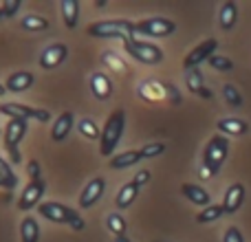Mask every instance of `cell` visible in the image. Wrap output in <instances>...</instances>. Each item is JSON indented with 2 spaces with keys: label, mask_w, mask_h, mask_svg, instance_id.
I'll use <instances>...</instances> for the list:
<instances>
[{
  "label": "cell",
  "mask_w": 251,
  "mask_h": 242,
  "mask_svg": "<svg viewBox=\"0 0 251 242\" xmlns=\"http://www.w3.org/2000/svg\"><path fill=\"white\" fill-rule=\"evenodd\" d=\"M4 93H7V88H4V86H2V84H0V97H2V95H4Z\"/></svg>",
  "instance_id": "60d3db41"
},
{
  "label": "cell",
  "mask_w": 251,
  "mask_h": 242,
  "mask_svg": "<svg viewBox=\"0 0 251 242\" xmlns=\"http://www.w3.org/2000/svg\"><path fill=\"white\" fill-rule=\"evenodd\" d=\"M20 26L25 31H31V33H38V31H47L49 29V20L42 16H35V13H29V16L20 18Z\"/></svg>",
  "instance_id": "484cf974"
},
{
  "label": "cell",
  "mask_w": 251,
  "mask_h": 242,
  "mask_svg": "<svg viewBox=\"0 0 251 242\" xmlns=\"http://www.w3.org/2000/svg\"><path fill=\"white\" fill-rule=\"evenodd\" d=\"M20 240L22 242H40V225L33 216H25L20 222Z\"/></svg>",
  "instance_id": "cb8c5ba5"
},
{
  "label": "cell",
  "mask_w": 251,
  "mask_h": 242,
  "mask_svg": "<svg viewBox=\"0 0 251 242\" xmlns=\"http://www.w3.org/2000/svg\"><path fill=\"white\" fill-rule=\"evenodd\" d=\"M115 242H132L128 238V236H119V238H115Z\"/></svg>",
  "instance_id": "f35d334b"
},
{
  "label": "cell",
  "mask_w": 251,
  "mask_h": 242,
  "mask_svg": "<svg viewBox=\"0 0 251 242\" xmlns=\"http://www.w3.org/2000/svg\"><path fill=\"white\" fill-rule=\"evenodd\" d=\"M124 128H126V113L124 108H117L110 113V117L106 119L104 128H101V141H100V154L101 156H113L115 147L119 145L124 137Z\"/></svg>",
  "instance_id": "3957f363"
},
{
  "label": "cell",
  "mask_w": 251,
  "mask_h": 242,
  "mask_svg": "<svg viewBox=\"0 0 251 242\" xmlns=\"http://www.w3.org/2000/svg\"><path fill=\"white\" fill-rule=\"evenodd\" d=\"M185 86L190 88V93H194V95L203 97V99H212V91L205 86V79H203L201 69L185 71Z\"/></svg>",
  "instance_id": "9a60e30c"
},
{
  "label": "cell",
  "mask_w": 251,
  "mask_h": 242,
  "mask_svg": "<svg viewBox=\"0 0 251 242\" xmlns=\"http://www.w3.org/2000/svg\"><path fill=\"white\" fill-rule=\"evenodd\" d=\"M38 214L42 218H47V220L55 222V225H69L73 231L86 229V222L79 216V212H75V209L66 207V205H62V203H55V200H44L38 207Z\"/></svg>",
  "instance_id": "7a4b0ae2"
},
{
  "label": "cell",
  "mask_w": 251,
  "mask_h": 242,
  "mask_svg": "<svg viewBox=\"0 0 251 242\" xmlns=\"http://www.w3.org/2000/svg\"><path fill=\"white\" fill-rule=\"evenodd\" d=\"M176 31V24H174L170 18H146V20L134 22V33L146 35V38H168Z\"/></svg>",
  "instance_id": "8992f818"
},
{
  "label": "cell",
  "mask_w": 251,
  "mask_h": 242,
  "mask_svg": "<svg viewBox=\"0 0 251 242\" xmlns=\"http://www.w3.org/2000/svg\"><path fill=\"white\" fill-rule=\"evenodd\" d=\"M35 82L33 73H29V71H16L13 75H9L7 77V84H4V88H7L9 93H25L26 88H31Z\"/></svg>",
  "instance_id": "d6986e66"
},
{
  "label": "cell",
  "mask_w": 251,
  "mask_h": 242,
  "mask_svg": "<svg viewBox=\"0 0 251 242\" xmlns=\"http://www.w3.org/2000/svg\"><path fill=\"white\" fill-rule=\"evenodd\" d=\"M62 20H64L66 29H75L79 20V2L77 0H62Z\"/></svg>",
  "instance_id": "603a6c76"
},
{
  "label": "cell",
  "mask_w": 251,
  "mask_h": 242,
  "mask_svg": "<svg viewBox=\"0 0 251 242\" xmlns=\"http://www.w3.org/2000/svg\"><path fill=\"white\" fill-rule=\"evenodd\" d=\"M139 95L146 101H170V93H168V84H159V82H146L139 88Z\"/></svg>",
  "instance_id": "2e32d148"
},
{
  "label": "cell",
  "mask_w": 251,
  "mask_h": 242,
  "mask_svg": "<svg viewBox=\"0 0 251 242\" xmlns=\"http://www.w3.org/2000/svg\"><path fill=\"white\" fill-rule=\"evenodd\" d=\"M22 7V2L20 0H4L2 4H0V9H2V13H4V18H13L16 16V11Z\"/></svg>",
  "instance_id": "e575fe53"
},
{
  "label": "cell",
  "mask_w": 251,
  "mask_h": 242,
  "mask_svg": "<svg viewBox=\"0 0 251 242\" xmlns=\"http://www.w3.org/2000/svg\"><path fill=\"white\" fill-rule=\"evenodd\" d=\"M139 161H143L141 152L139 150H126V152H122V154H117V156L110 159V168L113 169H126V168H130V165H137Z\"/></svg>",
  "instance_id": "d4e9b609"
},
{
  "label": "cell",
  "mask_w": 251,
  "mask_h": 242,
  "mask_svg": "<svg viewBox=\"0 0 251 242\" xmlns=\"http://www.w3.org/2000/svg\"><path fill=\"white\" fill-rule=\"evenodd\" d=\"M104 192H106V181H104V176L91 178V181L84 185L82 194H79V200H77L79 209H91L93 205H97V203L101 200V196H104Z\"/></svg>",
  "instance_id": "8fae6325"
},
{
  "label": "cell",
  "mask_w": 251,
  "mask_h": 242,
  "mask_svg": "<svg viewBox=\"0 0 251 242\" xmlns=\"http://www.w3.org/2000/svg\"><path fill=\"white\" fill-rule=\"evenodd\" d=\"M223 214H225L223 205H209V207H205L203 212L196 214V222H201V225H207V222L218 220V218H221Z\"/></svg>",
  "instance_id": "83f0119b"
},
{
  "label": "cell",
  "mask_w": 251,
  "mask_h": 242,
  "mask_svg": "<svg viewBox=\"0 0 251 242\" xmlns=\"http://www.w3.org/2000/svg\"><path fill=\"white\" fill-rule=\"evenodd\" d=\"M139 190H141V187H139L134 181H130V183H126V185L122 187V190L117 192V198H115V205H117V209H119V212H124V209H128L130 205H132L134 200H137Z\"/></svg>",
  "instance_id": "ffe728a7"
},
{
  "label": "cell",
  "mask_w": 251,
  "mask_h": 242,
  "mask_svg": "<svg viewBox=\"0 0 251 242\" xmlns=\"http://www.w3.org/2000/svg\"><path fill=\"white\" fill-rule=\"evenodd\" d=\"M223 242H245L243 231H240L238 227H227L225 236H223Z\"/></svg>",
  "instance_id": "d590c367"
},
{
  "label": "cell",
  "mask_w": 251,
  "mask_h": 242,
  "mask_svg": "<svg viewBox=\"0 0 251 242\" xmlns=\"http://www.w3.org/2000/svg\"><path fill=\"white\" fill-rule=\"evenodd\" d=\"M106 227H108V229L115 234V238H119V236H126V229H128L126 220L119 216V214H110V216L106 218Z\"/></svg>",
  "instance_id": "1f68e13d"
},
{
  "label": "cell",
  "mask_w": 251,
  "mask_h": 242,
  "mask_svg": "<svg viewBox=\"0 0 251 242\" xmlns=\"http://www.w3.org/2000/svg\"><path fill=\"white\" fill-rule=\"evenodd\" d=\"M181 194L185 196L190 203H194V205H199V207H209V200H212V196L207 194V190H203L201 185H194V183H183L181 185Z\"/></svg>",
  "instance_id": "ac0fdd59"
},
{
  "label": "cell",
  "mask_w": 251,
  "mask_h": 242,
  "mask_svg": "<svg viewBox=\"0 0 251 242\" xmlns=\"http://www.w3.org/2000/svg\"><path fill=\"white\" fill-rule=\"evenodd\" d=\"M95 7H97V9H104V7H106V0H97Z\"/></svg>",
  "instance_id": "ab89813d"
},
{
  "label": "cell",
  "mask_w": 251,
  "mask_h": 242,
  "mask_svg": "<svg viewBox=\"0 0 251 242\" xmlns=\"http://www.w3.org/2000/svg\"><path fill=\"white\" fill-rule=\"evenodd\" d=\"M47 192V183L44 181H29V185L22 190L20 198H18V209L20 212H31L33 207H40L44 203L42 196Z\"/></svg>",
  "instance_id": "30bf717a"
},
{
  "label": "cell",
  "mask_w": 251,
  "mask_h": 242,
  "mask_svg": "<svg viewBox=\"0 0 251 242\" xmlns=\"http://www.w3.org/2000/svg\"><path fill=\"white\" fill-rule=\"evenodd\" d=\"M218 130L221 134H234V137H243V134L249 132V123L243 119H236V117H225L218 121Z\"/></svg>",
  "instance_id": "44dd1931"
},
{
  "label": "cell",
  "mask_w": 251,
  "mask_h": 242,
  "mask_svg": "<svg viewBox=\"0 0 251 242\" xmlns=\"http://www.w3.org/2000/svg\"><path fill=\"white\" fill-rule=\"evenodd\" d=\"M77 130H79V134H82L84 139H91V141H95V139L101 137L100 128H97V123L93 119H82L77 123Z\"/></svg>",
  "instance_id": "f546056e"
},
{
  "label": "cell",
  "mask_w": 251,
  "mask_h": 242,
  "mask_svg": "<svg viewBox=\"0 0 251 242\" xmlns=\"http://www.w3.org/2000/svg\"><path fill=\"white\" fill-rule=\"evenodd\" d=\"M26 130H29V121H25V119H9L7 121V128H4V147H7L13 163H20L22 161L18 145H20L22 137L26 134Z\"/></svg>",
  "instance_id": "52a82bcc"
},
{
  "label": "cell",
  "mask_w": 251,
  "mask_h": 242,
  "mask_svg": "<svg viewBox=\"0 0 251 242\" xmlns=\"http://www.w3.org/2000/svg\"><path fill=\"white\" fill-rule=\"evenodd\" d=\"M223 97H225V101L231 108H243V95H240V91L234 84H225L223 86Z\"/></svg>",
  "instance_id": "f1b7e54d"
},
{
  "label": "cell",
  "mask_w": 251,
  "mask_h": 242,
  "mask_svg": "<svg viewBox=\"0 0 251 242\" xmlns=\"http://www.w3.org/2000/svg\"><path fill=\"white\" fill-rule=\"evenodd\" d=\"M101 62H104L106 66H110L113 71H117V73H126L128 71V66H126V62L122 57H117L113 51H104V55H101Z\"/></svg>",
  "instance_id": "d6a6232c"
},
{
  "label": "cell",
  "mask_w": 251,
  "mask_h": 242,
  "mask_svg": "<svg viewBox=\"0 0 251 242\" xmlns=\"http://www.w3.org/2000/svg\"><path fill=\"white\" fill-rule=\"evenodd\" d=\"M0 20H4V13H2V9H0Z\"/></svg>",
  "instance_id": "b9f144b4"
},
{
  "label": "cell",
  "mask_w": 251,
  "mask_h": 242,
  "mask_svg": "<svg viewBox=\"0 0 251 242\" xmlns=\"http://www.w3.org/2000/svg\"><path fill=\"white\" fill-rule=\"evenodd\" d=\"M26 172H29L31 181H42V176H40V163H38V161L31 159V163L26 165Z\"/></svg>",
  "instance_id": "8d00e7d4"
},
{
  "label": "cell",
  "mask_w": 251,
  "mask_h": 242,
  "mask_svg": "<svg viewBox=\"0 0 251 242\" xmlns=\"http://www.w3.org/2000/svg\"><path fill=\"white\" fill-rule=\"evenodd\" d=\"M209 66H212L214 71H221V73H229V71H234V62L225 55H218V53L209 57Z\"/></svg>",
  "instance_id": "836d02e7"
},
{
  "label": "cell",
  "mask_w": 251,
  "mask_h": 242,
  "mask_svg": "<svg viewBox=\"0 0 251 242\" xmlns=\"http://www.w3.org/2000/svg\"><path fill=\"white\" fill-rule=\"evenodd\" d=\"M139 152H141V159H156V156H161L165 152V143L163 141H150V143L139 147Z\"/></svg>",
  "instance_id": "4dcf8cb0"
},
{
  "label": "cell",
  "mask_w": 251,
  "mask_h": 242,
  "mask_svg": "<svg viewBox=\"0 0 251 242\" xmlns=\"http://www.w3.org/2000/svg\"><path fill=\"white\" fill-rule=\"evenodd\" d=\"M0 187L2 190H16L18 187V176L4 159H0Z\"/></svg>",
  "instance_id": "4316f807"
},
{
  "label": "cell",
  "mask_w": 251,
  "mask_h": 242,
  "mask_svg": "<svg viewBox=\"0 0 251 242\" xmlns=\"http://www.w3.org/2000/svg\"><path fill=\"white\" fill-rule=\"evenodd\" d=\"M91 91L93 95L97 97V99H108L110 95H113V82H110V77L106 73H101V71H97V73L91 75Z\"/></svg>",
  "instance_id": "e0dca14e"
},
{
  "label": "cell",
  "mask_w": 251,
  "mask_h": 242,
  "mask_svg": "<svg viewBox=\"0 0 251 242\" xmlns=\"http://www.w3.org/2000/svg\"><path fill=\"white\" fill-rule=\"evenodd\" d=\"M245 194H247V190H245L243 183H234V185L227 187L225 198H223V209H225V214L231 216V214L238 212L245 203Z\"/></svg>",
  "instance_id": "4fadbf2b"
},
{
  "label": "cell",
  "mask_w": 251,
  "mask_h": 242,
  "mask_svg": "<svg viewBox=\"0 0 251 242\" xmlns=\"http://www.w3.org/2000/svg\"><path fill=\"white\" fill-rule=\"evenodd\" d=\"M216 48H218V40L209 38L205 40V42H201L199 47H194L190 53L185 55V60H183V69L190 71V69H199L203 62H209V57L216 55Z\"/></svg>",
  "instance_id": "9c48e42d"
},
{
  "label": "cell",
  "mask_w": 251,
  "mask_h": 242,
  "mask_svg": "<svg viewBox=\"0 0 251 242\" xmlns=\"http://www.w3.org/2000/svg\"><path fill=\"white\" fill-rule=\"evenodd\" d=\"M218 20H221L223 31H231L236 26V20H238V4H236L234 0H227V2L221 7Z\"/></svg>",
  "instance_id": "7402d4cb"
},
{
  "label": "cell",
  "mask_w": 251,
  "mask_h": 242,
  "mask_svg": "<svg viewBox=\"0 0 251 242\" xmlns=\"http://www.w3.org/2000/svg\"><path fill=\"white\" fill-rule=\"evenodd\" d=\"M132 181L137 183L139 187H141V185H146V183L150 181V172H148V169H141V172H137V176H134Z\"/></svg>",
  "instance_id": "74e56055"
},
{
  "label": "cell",
  "mask_w": 251,
  "mask_h": 242,
  "mask_svg": "<svg viewBox=\"0 0 251 242\" xmlns=\"http://www.w3.org/2000/svg\"><path fill=\"white\" fill-rule=\"evenodd\" d=\"M126 44V51L130 53V57H134L141 64H161L163 62V48L156 47L154 42H146V40H128Z\"/></svg>",
  "instance_id": "5b68a950"
},
{
  "label": "cell",
  "mask_w": 251,
  "mask_h": 242,
  "mask_svg": "<svg viewBox=\"0 0 251 242\" xmlns=\"http://www.w3.org/2000/svg\"><path fill=\"white\" fill-rule=\"evenodd\" d=\"M0 113L7 115L9 119H25V121H40V123H49L51 121V113L42 108H33V106L25 104H0Z\"/></svg>",
  "instance_id": "ba28073f"
},
{
  "label": "cell",
  "mask_w": 251,
  "mask_h": 242,
  "mask_svg": "<svg viewBox=\"0 0 251 242\" xmlns=\"http://www.w3.org/2000/svg\"><path fill=\"white\" fill-rule=\"evenodd\" d=\"M86 35L91 38H100V40H132L134 35V22L130 20H101V22H93L88 24Z\"/></svg>",
  "instance_id": "277c9868"
},
{
  "label": "cell",
  "mask_w": 251,
  "mask_h": 242,
  "mask_svg": "<svg viewBox=\"0 0 251 242\" xmlns=\"http://www.w3.org/2000/svg\"><path fill=\"white\" fill-rule=\"evenodd\" d=\"M227 154H229V139L225 134H214L203 152V178L216 176L225 163Z\"/></svg>",
  "instance_id": "6da1fadb"
},
{
  "label": "cell",
  "mask_w": 251,
  "mask_h": 242,
  "mask_svg": "<svg viewBox=\"0 0 251 242\" xmlns=\"http://www.w3.org/2000/svg\"><path fill=\"white\" fill-rule=\"evenodd\" d=\"M73 125H75V117H73V113H71V110L62 113L60 117L55 119L53 128H51V141H55V143L66 141V139H69V134H71V130H73Z\"/></svg>",
  "instance_id": "5bb4252c"
},
{
  "label": "cell",
  "mask_w": 251,
  "mask_h": 242,
  "mask_svg": "<svg viewBox=\"0 0 251 242\" xmlns=\"http://www.w3.org/2000/svg\"><path fill=\"white\" fill-rule=\"evenodd\" d=\"M66 57H69V47L66 44H62V42L49 44L42 51V55H40V66L44 71H55Z\"/></svg>",
  "instance_id": "7c38bea8"
}]
</instances>
